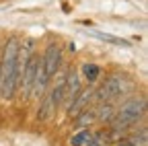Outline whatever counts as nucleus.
<instances>
[{
	"mask_svg": "<svg viewBox=\"0 0 148 146\" xmlns=\"http://www.w3.org/2000/svg\"><path fill=\"white\" fill-rule=\"evenodd\" d=\"M90 136H92L90 130H80V132H76V134L70 138V146H84L90 140Z\"/></svg>",
	"mask_w": 148,
	"mask_h": 146,
	"instance_id": "nucleus-9",
	"label": "nucleus"
},
{
	"mask_svg": "<svg viewBox=\"0 0 148 146\" xmlns=\"http://www.w3.org/2000/svg\"><path fill=\"white\" fill-rule=\"evenodd\" d=\"M41 62H43V70H45V76L51 80L53 74L60 70V64H62V47L58 43H49L45 47V53L41 56Z\"/></svg>",
	"mask_w": 148,
	"mask_h": 146,
	"instance_id": "nucleus-4",
	"label": "nucleus"
},
{
	"mask_svg": "<svg viewBox=\"0 0 148 146\" xmlns=\"http://www.w3.org/2000/svg\"><path fill=\"white\" fill-rule=\"evenodd\" d=\"M92 90L95 88H90V86H86V88H80L78 90V95L72 99V103L66 107V111L70 113V115H78L82 109H86L88 107V103L92 101Z\"/></svg>",
	"mask_w": 148,
	"mask_h": 146,
	"instance_id": "nucleus-5",
	"label": "nucleus"
},
{
	"mask_svg": "<svg viewBox=\"0 0 148 146\" xmlns=\"http://www.w3.org/2000/svg\"><path fill=\"white\" fill-rule=\"evenodd\" d=\"M88 35L97 37L105 43H111V45H119V47H130V41L127 39H121V37H115V35H109V33H101V31H86Z\"/></svg>",
	"mask_w": 148,
	"mask_h": 146,
	"instance_id": "nucleus-7",
	"label": "nucleus"
},
{
	"mask_svg": "<svg viewBox=\"0 0 148 146\" xmlns=\"http://www.w3.org/2000/svg\"><path fill=\"white\" fill-rule=\"evenodd\" d=\"M125 90H127V80H125V76H121V74H111L99 88L92 90V99H95L97 103H111L113 99L121 97Z\"/></svg>",
	"mask_w": 148,
	"mask_h": 146,
	"instance_id": "nucleus-3",
	"label": "nucleus"
},
{
	"mask_svg": "<svg viewBox=\"0 0 148 146\" xmlns=\"http://www.w3.org/2000/svg\"><path fill=\"white\" fill-rule=\"evenodd\" d=\"M117 146H136V142H134V138H123L117 142Z\"/></svg>",
	"mask_w": 148,
	"mask_h": 146,
	"instance_id": "nucleus-11",
	"label": "nucleus"
},
{
	"mask_svg": "<svg viewBox=\"0 0 148 146\" xmlns=\"http://www.w3.org/2000/svg\"><path fill=\"white\" fill-rule=\"evenodd\" d=\"M78 90H80V76H78V72H68V74L64 76V101L66 107L72 103V99L78 95Z\"/></svg>",
	"mask_w": 148,
	"mask_h": 146,
	"instance_id": "nucleus-6",
	"label": "nucleus"
},
{
	"mask_svg": "<svg viewBox=\"0 0 148 146\" xmlns=\"http://www.w3.org/2000/svg\"><path fill=\"white\" fill-rule=\"evenodd\" d=\"M144 113H146V99L144 97L127 101L113 113V117L109 119L111 130H125V127L138 123L144 117Z\"/></svg>",
	"mask_w": 148,
	"mask_h": 146,
	"instance_id": "nucleus-2",
	"label": "nucleus"
},
{
	"mask_svg": "<svg viewBox=\"0 0 148 146\" xmlns=\"http://www.w3.org/2000/svg\"><path fill=\"white\" fill-rule=\"evenodd\" d=\"M82 76H84V80H88V82H97L99 76H101V68H99L97 64H84V66H82Z\"/></svg>",
	"mask_w": 148,
	"mask_h": 146,
	"instance_id": "nucleus-8",
	"label": "nucleus"
},
{
	"mask_svg": "<svg viewBox=\"0 0 148 146\" xmlns=\"http://www.w3.org/2000/svg\"><path fill=\"white\" fill-rule=\"evenodd\" d=\"M84 146H107V136L105 134H92Z\"/></svg>",
	"mask_w": 148,
	"mask_h": 146,
	"instance_id": "nucleus-10",
	"label": "nucleus"
},
{
	"mask_svg": "<svg viewBox=\"0 0 148 146\" xmlns=\"http://www.w3.org/2000/svg\"><path fill=\"white\" fill-rule=\"evenodd\" d=\"M18 51H21V39L12 35L6 39L0 56V97L14 99L18 88Z\"/></svg>",
	"mask_w": 148,
	"mask_h": 146,
	"instance_id": "nucleus-1",
	"label": "nucleus"
}]
</instances>
